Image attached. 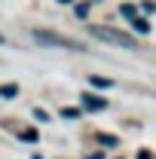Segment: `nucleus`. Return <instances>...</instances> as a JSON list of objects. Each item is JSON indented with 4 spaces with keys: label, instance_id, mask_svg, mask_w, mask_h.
<instances>
[{
    "label": "nucleus",
    "instance_id": "obj_1",
    "mask_svg": "<svg viewBox=\"0 0 156 159\" xmlns=\"http://www.w3.org/2000/svg\"><path fill=\"white\" fill-rule=\"evenodd\" d=\"M89 34L101 43H110V46H122V49H138V37H132L129 31H119L110 25H89Z\"/></svg>",
    "mask_w": 156,
    "mask_h": 159
},
{
    "label": "nucleus",
    "instance_id": "obj_2",
    "mask_svg": "<svg viewBox=\"0 0 156 159\" xmlns=\"http://www.w3.org/2000/svg\"><path fill=\"white\" fill-rule=\"evenodd\" d=\"M31 37L37 40L40 46H55V49H71V52H89L83 40L64 37V34H58V31H40V28H34V31H31Z\"/></svg>",
    "mask_w": 156,
    "mask_h": 159
},
{
    "label": "nucleus",
    "instance_id": "obj_3",
    "mask_svg": "<svg viewBox=\"0 0 156 159\" xmlns=\"http://www.w3.org/2000/svg\"><path fill=\"white\" fill-rule=\"evenodd\" d=\"M80 101H83V107H86V110H104V107H107V101H104V98L89 95V92H86V95H80Z\"/></svg>",
    "mask_w": 156,
    "mask_h": 159
},
{
    "label": "nucleus",
    "instance_id": "obj_4",
    "mask_svg": "<svg viewBox=\"0 0 156 159\" xmlns=\"http://www.w3.org/2000/svg\"><path fill=\"white\" fill-rule=\"evenodd\" d=\"M132 28H135L138 34H147V31H150V21L144 19V16H135V19H132Z\"/></svg>",
    "mask_w": 156,
    "mask_h": 159
},
{
    "label": "nucleus",
    "instance_id": "obj_5",
    "mask_svg": "<svg viewBox=\"0 0 156 159\" xmlns=\"http://www.w3.org/2000/svg\"><path fill=\"white\" fill-rule=\"evenodd\" d=\"M16 95H19V86L16 83H3L0 86V98H16Z\"/></svg>",
    "mask_w": 156,
    "mask_h": 159
},
{
    "label": "nucleus",
    "instance_id": "obj_6",
    "mask_svg": "<svg viewBox=\"0 0 156 159\" xmlns=\"http://www.w3.org/2000/svg\"><path fill=\"white\" fill-rule=\"evenodd\" d=\"M89 83H92L95 89H110V86H113V80H107V77H89Z\"/></svg>",
    "mask_w": 156,
    "mask_h": 159
},
{
    "label": "nucleus",
    "instance_id": "obj_7",
    "mask_svg": "<svg viewBox=\"0 0 156 159\" xmlns=\"http://www.w3.org/2000/svg\"><path fill=\"white\" fill-rule=\"evenodd\" d=\"M95 141H101L104 147H117V144H119V141L113 138V135H104V132H98V135H95Z\"/></svg>",
    "mask_w": 156,
    "mask_h": 159
},
{
    "label": "nucleus",
    "instance_id": "obj_8",
    "mask_svg": "<svg viewBox=\"0 0 156 159\" xmlns=\"http://www.w3.org/2000/svg\"><path fill=\"white\" fill-rule=\"evenodd\" d=\"M37 129H25V132H21V141H28V144H37Z\"/></svg>",
    "mask_w": 156,
    "mask_h": 159
},
{
    "label": "nucleus",
    "instance_id": "obj_9",
    "mask_svg": "<svg viewBox=\"0 0 156 159\" xmlns=\"http://www.w3.org/2000/svg\"><path fill=\"white\" fill-rule=\"evenodd\" d=\"M119 12H122L126 19H135V16H138V12H135V6H132V3H122V6H119Z\"/></svg>",
    "mask_w": 156,
    "mask_h": 159
},
{
    "label": "nucleus",
    "instance_id": "obj_10",
    "mask_svg": "<svg viewBox=\"0 0 156 159\" xmlns=\"http://www.w3.org/2000/svg\"><path fill=\"white\" fill-rule=\"evenodd\" d=\"M92 3H95V0H89V3H80V6H77V16H80V19H86V16H89Z\"/></svg>",
    "mask_w": 156,
    "mask_h": 159
},
{
    "label": "nucleus",
    "instance_id": "obj_11",
    "mask_svg": "<svg viewBox=\"0 0 156 159\" xmlns=\"http://www.w3.org/2000/svg\"><path fill=\"white\" fill-rule=\"evenodd\" d=\"M61 116H64V119H77L80 110H77V107H64V110H61Z\"/></svg>",
    "mask_w": 156,
    "mask_h": 159
},
{
    "label": "nucleus",
    "instance_id": "obj_12",
    "mask_svg": "<svg viewBox=\"0 0 156 159\" xmlns=\"http://www.w3.org/2000/svg\"><path fill=\"white\" fill-rule=\"evenodd\" d=\"M141 9H144L147 16H153V12H156V3H153V0H144V6H141Z\"/></svg>",
    "mask_w": 156,
    "mask_h": 159
},
{
    "label": "nucleus",
    "instance_id": "obj_13",
    "mask_svg": "<svg viewBox=\"0 0 156 159\" xmlns=\"http://www.w3.org/2000/svg\"><path fill=\"white\" fill-rule=\"evenodd\" d=\"M34 116H37L40 122H49V113H46V110H43V107H37V110H34Z\"/></svg>",
    "mask_w": 156,
    "mask_h": 159
},
{
    "label": "nucleus",
    "instance_id": "obj_14",
    "mask_svg": "<svg viewBox=\"0 0 156 159\" xmlns=\"http://www.w3.org/2000/svg\"><path fill=\"white\" fill-rule=\"evenodd\" d=\"M89 159H104V156H101V153H89Z\"/></svg>",
    "mask_w": 156,
    "mask_h": 159
},
{
    "label": "nucleus",
    "instance_id": "obj_15",
    "mask_svg": "<svg viewBox=\"0 0 156 159\" xmlns=\"http://www.w3.org/2000/svg\"><path fill=\"white\" fill-rule=\"evenodd\" d=\"M58 3H74V0H58Z\"/></svg>",
    "mask_w": 156,
    "mask_h": 159
},
{
    "label": "nucleus",
    "instance_id": "obj_16",
    "mask_svg": "<svg viewBox=\"0 0 156 159\" xmlns=\"http://www.w3.org/2000/svg\"><path fill=\"white\" fill-rule=\"evenodd\" d=\"M0 43H6V40H3V34H0Z\"/></svg>",
    "mask_w": 156,
    "mask_h": 159
}]
</instances>
